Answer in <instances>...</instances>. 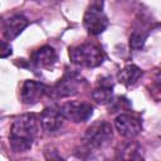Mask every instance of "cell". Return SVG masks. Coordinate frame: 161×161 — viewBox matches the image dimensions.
I'll use <instances>...</instances> for the list:
<instances>
[{
    "mask_svg": "<svg viewBox=\"0 0 161 161\" xmlns=\"http://www.w3.org/2000/svg\"><path fill=\"white\" fill-rule=\"evenodd\" d=\"M39 132V119L33 113H25L18 117L10 128L9 142L14 152H25L30 150L33 141Z\"/></svg>",
    "mask_w": 161,
    "mask_h": 161,
    "instance_id": "1",
    "label": "cell"
},
{
    "mask_svg": "<svg viewBox=\"0 0 161 161\" xmlns=\"http://www.w3.org/2000/svg\"><path fill=\"white\" fill-rule=\"evenodd\" d=\"M68 54L72 63L84 68L99 67L104 60V54L102 48L89 42L70 47Z\"/></svg>",
    "mask_w": 161,
    "mask_h": 161,
    "instance_id": "2",
    "label": "cell"
},
{
    "mask_svg": "<svg viewBox=\"0 0 161 161\" xmlns=\"http://www.w3.org/2000/svg\"><path fill=\"white\" fill-rule=\"evenodd\" d=\"M87 82L82 78V75L75 70H68L52 88H49L48 94L53 98H65L79 93Z\"/></svg>",
    "mask_w": 161,
    "mask_h": 161,
    "instance_id": "3",
    "label": "cell"
},
{
    "mask_svg": "<svg viewBox=\"0 0 161 161\" xmlns=\"http://www.w3.org/2000/svg\"><path fill=\"white\" fill-rule=\"evenodd\" d=\"M104 0H91L83 16V25L88 34L99 35L108 26V18L103 11Z\"/></svg>",
    "mask_w": 161,
    "mask_h": 161,
    "instance_id": "4",
    "label": "cell"
},
{
    "mask_svg": "<svg viewBox=\"0 0 161 161\" xmlns=\"http://www.w3.org/2000/svg\"><path fill=\"white\" fill-rule=\"evenodd\" d=\"M113 136L112 126L106 121H96L84 132L83 143L87 150L101 148L107 145Z\"/></svg>",
    "mask_w": 161,
    "mask_h": 161,
    "instance_id": "5",
    "label": "cell"
},
{
    "mask_svg": "<svg viewBox=\"0 0 161 161\" xmlns=\"http://www.w3.org/2000/svg\"><path fill=\"white\" fill-rule=\"evenodd\" d=\"M58 108L62 116L64 117V119H69L74 123L86 122L93 114V106L87 102H80V101L65 102Z\"/></svg>",
    "mask_w": 161,
    "mask_h": 161,
    "instance_id": "6",
    "label": "cell"
},
{
    "mask_svg": "<svg viewBox=\"0 0 161 161\" xmlns=\"http://www.w3.org/2000/svg\"><path fill=\"white\" fill-rule=\"evenodd\" d=\"M114 127L121 136L126 138H133L142 131V122L136 116L121 113L114 119Z\"/></svg>",
    "mask_w": 161,
    "mask_h": 161,
    "instance_id": "7",
    "label": "cell"
},
{
    "mask_svg": "<svg viewBox=\"0 0 161 161\" xmlns=\"http://www.w3.org/2000/svg\"><path fill=\"white\" fill-rule=\"evenodd\" d=\"M48 92H49V87H47L45 84L33 79H28L21 86L20 98L24 104H35L45 94H48Z\"/></svg>",
    "mask_w": 161,
    "mask_h": 161,
    "instance_id": "8",
    "label": "cell"
},
{
    "mask_svg": "<svg viewBox=\"0 0 161 161\" xmlns=\"http://www.w3.org/2000/svg\"><path fill=\"white\" fill-rule=\"evenodd\" d=\"M63 121H64V117L62 116L59 108L54 107V106L45 107L39 117V122H40L42 127L49 133L57 132L62 127Z\"/></svg>",
    "mask_w": 161,
    "mask_h": 161,
    "instance_id": "9",
    "label": "cell"
},
{
    "mask_svg": "<svg viewBox=\"0 0 161 161\" xmlns=\"http://www.w3.org/2000/svg\"><path fill=\"white\" fill-rule=\"evenodd\" d=\"M58 60V55L55 50L49 47L44 45L39 49L34 50L30 57V64L35 68H52Z\"/></svg>",
    "mask_w": 161,
    "mask_h": 161,
    "instance_id": "10",
    "label": "cell"
},
{
    "mask_svg": "<svg viewBox=\"0 0 161 161\" xmlns=\"http://www.w3.org/2000/svg\"><path fill=\"white\" fill-rule=\"evenodd\" d=\"M26 26H28V19L21 14H15L4 23V36L8 40H13Z\"/></svg>",
    "mask_w": 161,
    "mask_h": 161,
    "instance_id": "11",
    "label": "cell"
},
{
    "mask_svg": "<svg viewBox=\"0 0 161 161\" xmlns=\"http://www.w3.org/2000/svg\"><path fill=\"white\" fill-rule=\"evenodd\" d=\"M113 84L109 79L99 80L92 92V98L99 104H108L113 99Z\"/></svg>",
    "mask_w": 161,
    "mask_h": 161,
    "instance_id": "12",
    "label": "cell"
},
{
    "mask_svg": "<svg viewBox=\"0 0 161 161\" xmlns=\"http://www.w3.org/2000/svg\"><path fill=\"white\" fill-rule=\"evenodd\" d=\"M142 74H143V72L137 65L127 64L118 72L117 77L122 84H125L126 87H130V86H133L135 83H137V80L142 77Z\"/></svg>",
    "mask_w": 161,
    "mask_h": 161,
    "instance_id": "13",
    "label": "cell"
},
{
    "mask_svg": "<svg viewBox=\"0 0 161 161\" xmlns=\"http://www.w3.org/2000/svg\"><path fill=\"white\" fill-rule=\"evenodd\" d=\"M119 157L126 160H133V158H142L140 155V147L135 142H128L123 145V147L119 151Z\"/></svg>",
    "mask_w": 161,
    "mask_h": 161,
    "instance_id": "14",
    "label": "cell"
},
{
    "mask_svg": "<svg viewBox=\"0 0 161 161\" xmlns=\"http://www.w3.org/2000/svg\"><path fill=\"white\" fill-rule=\"evenodd\" d=\"M146 39H147V31L142 29H136L130 35V47L135 50H138L143 47Z\"/></svg>",
    "mask_w": 161,
    "mask_h": 161,
    "instance_id": "15",
    "label": "cell"
},
{
    "mask_svg": "<svg viewBox=\"0 0 161 161\" xmlns=\"http://www.w3.org/2000/svg\"><path fill=\"white\" fill-rule=\"evenodd\" d=\"M11 54H13L11 45L5 40H0V58H8Z\"/></svg>",
    "mask_w": 161,
    "mask_h": 161,
    "instance_id": "16",
    "label": "cell"
},
{
    "mask_svg": "<svg viewBox=\"0 0 161 161\" xmlns=\"http://www.w3.org/2000/svg\"><path fill=\"white\" fill-rule=\"evenodd\" d=\"M0 20H1V19H0Z\"/></svg>",
    "mask_w": 161,
    "mask_h": 161,
    "instance_id": "17",
    "label": "cell"
}]
</instances>
